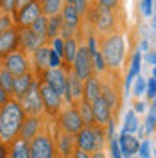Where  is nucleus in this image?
Instances as JSON below:
<instances>
[{"instance_id": "1", "label": "nucleus", "mask_w": 156, "mask_h": 158, "mask_svg": "<svg viewBox=\"0 0 156 158\" xmlns=\"http://www.w3.org/2000/svg\"><path fill=\"white\" fill-rule=\"evenodd\" d=\"M25 111L22 108L20 101L11 99L0 110V142L9 148L11 144L20 137V128L23 124Z\"/></svg>"}, {"instance_id": "2", "label": "nucleus", "mask_w": 156, "mask_h": 158, "mask_svg": "<svg viewBox=\"0 0 156 158\" xmlns=\"http://www.w3.org/2000/svg\"><path fill=\"white\" fill-rule=\"evenodd\" d=\"M99 47L108 65V70L118 72L126 58V40H124L122 31L111 32L106 36H99Z\"/></svg>"}, {"instance_id": "3", "label": "nucleus", "mask_w": 156, "mask_h": 158, "mask_svg": "<svg viewBox=\"0 0 156 158\" xmlns=\"http://www.w3.org/2000/svg\"><path fill=\"white\" fill-rule=\"evenodd\" d=\"M117 13L118 11L106 9V7L97 6V4L92 2V6H90V9L86 13V18L97 34L106 36V34H111V32L124 29V25L120 23V18H118Z\"/></svg>"}, {"instance_id": "4", "label": "nucleus", "mask_w": 156, "mask_h": 158, "mask_svg": "<svg viewBox=\"0 0 156 158\" xmlns=\"http://www.w3.org/2000/svg\"><path fill=\"white\" fill-rule=\"evenodd\" d=\"M31 156L32 158H58L56 140L52 138L49 131H39L36 137L29 142Z\"/></svg>"}, {"instance_id": "5", "label": "nucleus", "mask_w": 156, "mask_h": 158, "mask_svg": "<svg viewBox=\"0 0 156 158\" xmlns=\"http://www.w3.org/2000/svg\"><path fill=\"white\" fill-rule=\"evenodd\" d=\"M56 120H58V128L65 133H70V135H77L84 128V122L79 115V110L76 104H68V108L61 110Z\"/></svg>"}, {"instance_id": "6", "label": "nucleus", "mask_w": 156, "mask_h": 158, "mask_svg": "<svg viewBox=\"0 0 156 158\" xmlns=\"http://www.w3.org/2000/svg\"><path fill=\"white\" fill-rule=\"evenodd\" d=\"M38 86H39V95H41V102H43V110L49 117H58V113L61 111L63 106V95L58 94L56 90L50 86L49 83L38 79Z\"/></svg>"}, {"instance_id": "7", "label": "nucleus", "mask_w": 156, "mask_h": 158, "mask_svg": "<svg viewBox=\"0 0 156 158\" xmlns=\"http://www.w3.org/2000/svg\"><path fill=\"white\" fill-rule=\"evenodd\" d=\"M72 72H74L79 79H83V81L95 74L93 56H92V52L88 50L86 45H79L77 56H76L74 63H72Z\"/></svg>"}, {"instance_id": "8", "label": "nucleus", "mask_w": 156, "mask_h": 158, "mask_svg": "<svg viewBox=\"0 0 156 158\" xmlns=\"http://www.w3.org/2000/svg\"><path fill=\"white\" fill-rule=\"evenodd\" d=\"M0 61L14 76H22V74L32 70V63H31V59H29V54H25L23 50H20V49H16L14 52L7 54L6 58L0 59Z\"/></svg>"}, {"instance_id": "9", "label": "nucleus", "mask_w": 156, "mask_h": 158, "mask_svg": "<svg viewBox=\"0 0 156 158\" xmlns=\"http://www.w3.org/2000/svg\"><path fill=\"white\" fill-rule=\"evenodd\" d=\"M20 104L25 111V115H43L45 110H43V102H41V95H39V86L38 81L32 85V88L20 99Z\"/></svg>"}, {"instance_id": "10", "label": "nucleus", "mask_w": 156, "mask_h": 158, "mask_svg": "<svg viewBox=\"0 0 156 158\" xmlns=\"http://www.w3.org/2000/svg\"><path fill=\"white\" fill-rule=\"evenodd\" d=\"M84 97V81L79 79L72 69L68 70V79H67V90L63 94V101L67 104H76Z\"/></svg>"}, {"instance_id": "11", "label": "nucleus", "mask_w": 156, "mask_h": 158, "mask_svg": "<svg viewBox=\"0 0 156 158\" xmlns=\"http://www.w3.org/2000/svg\"><path fill=\"white\" fill-rule=\"evenodd\" d=\"M41 6L38 2H32V4H27L23 7H20L16 13H14V25L16 27H31L36 20L41 16Z\"/></svg>"}, {"instance_id": "12", "label": "nucleus", "mask_w": 156, "mask_h": 158, "mask_svg": "<svg viewBox=\"0 0 156 158\" xmlns=\"http://www.w3.org/2000/svg\"><path fill=\"white\" fill-rule=\"evenodd\" d=\"M31 63H32V72L36 79H39L47 70L50 69V45L45 43L39 49H36L31 54Z\"/></svg>"}, {"instance_id": "13", "label": "nucleus", "mask_w": 156, "mask_h": 158, "mask_svg": "<svg viewBox=\"0 0 156 158\" xmlns=\"http://www.w3.org/2000/svg\"><path fill=\"white\" fill-rule=\"evenodd\" d=\"M68 70L67 67H56V69H49L43 76H41V81H45V83H49L52 88L56 90L58 94H65V90H67V79H68Z\"/></svg>"}, {"instance_id": "14", "label": "nucleus", "mask_w": 156, "mask_h": 158, "mask_svg": "<svg viewBox=\"0 0 156 158\" xmlns=\"http://www.w3.org/2000/svg\"><path fill=\"white\" fill-rule=\"evenodd\" d=\"M20 47V27L13 25L11 29L0 32V59H4L7 54L14 52Z\"/></svg>"}, {"instance_id": "15", "label": "nucleus", "mask_w": 156, "mask_h": 158, "mask_svg": "<svg viewBox=\"0 0 156 158\" xmlns=\"http://www.w3.org/2000/svg\"><path fill=\"white\" fill-rule=\"evenodd\" d=\"M49 43L47 40H43L41 36H38L31 27H22L20 29V50H23L25 54H32L36 49H39L41 45Z\"/></svg>"}, {"instance_id": "16", "label": "nucleus", "mask_w": 156, "mask_h": 158, "mask_svg": "<svg viewBox=\"0 0 156 158\" xmlns=\"http://www.w3.org/2000/svg\"><path fill=\"white\" fill-rule=\"evenodd\" d=\"M92 110H93L95 124H99V126H104V128H106L109 120H115V117H113V110H111V106L108 104V101L102 97V95L92 102Z\"/></svg>"}, {"instance_id": "17", "label": "nucleus", "mask_w": 156, "mask_h": 158, "mask_svg": "<svg viewBox=\"0 0 156 158\" xmlns=\"http://www.w3.org/2000/svg\"><path fill=\"white\" fill-rule=\"evenodd\" d=\"M43 128V115H25L23 124L20 128V138L31 142Z\"/></svg>"}, {"instance_id": "18", "label": "nucleus", "mask_w": 156, "mask_h": 158, "mask_svg": "<svg viewBox=\"0 0 156 158\" xmlns=\"http://www.w3.org/2000/svg\"><path fill=\"white\" fill-rule=\"evenodd\" d=\"M36 81H38V79H36V76H34L32 70L22 74V76H16V79H14V86H13V92H11V97L20 101V99L32 88V85H34Z\"/></svg>"}, {"instance_id": "19", "label": "nucleus", "mask_w": 156, "mask_h": 158, "mask_svg": "<svg viewBox=\"0 0 156 158\" xmlns=\"http://www.w3.org/2000/svg\"><path fill=\"white\" fill-rule=\"evenodd\" d=\"M118 144H120V151H122V158H131L135 153H138L140 149V142L137 137H133L131 133H127L122 129L120 137H118Z\"/></svg>"}, {"instance_id": "20", "label": "nucleus", "mask_w": 156, "mask_h": 158, "mask_svg": "<svg viewBox=\"0 0 156 158\" xmlns=\"http://www.w3.org/2000/svg\"><path fill=\"white\" fill-rule=\"evenodd\" d=\"M101 95H102V79L99 77L97 74L84 79V97L83 99H86L88 102H93Z\"/></svg>"}, {"instance_id": "21", "label": "nucleus", "mask_w": 156, "mask_h": 158, "mask_svg": "<svg viewBox=\"0 0 156 158\" xmlns=\"http://www.w3.org/2000/svg\"><path fill=\"white\" fill-rule=\"evenodd\" d=\"M7 155L9 158H32L31 156V148H29V142L23 140V138H16L9 148H7Z\"/></svg>"}, {"instance_id": "22", "label": "nucleus", "mask_w": 156, "mask_h": 158, "mask_svg": "<svg viewBox=\"0 0 156 158\" xmlns=\"http://www.w3.org/2000/svg\"><path fill=\"white\" fill-rule=\"evenodd\" d=\"M140 69H142V54H140V52H135L133 58H131V61H129L127 76H126V79H124V86H126V90L129 88L131 83L140 76Z\"/></svg>"}, {"instance_id": "23", "label": "nucleus", "mask_w": 156, "mask_h": 158, "mask_svg": "<svg viewBox=\"0 0 156 158\" xmlns=\"http://www.w3.org/2000/svg\"><path fill=\"white\" fill-rule=\"evenodd\" d=\"M77 50H79V40L77 36H70V38L65 40V54H63V61L65 65H68L72 69V63L77 56Z\"/></svg>"}, {"instance_id": "24", "label": "nucleus", "mask_w": 156, "mask_h": 158, "mask_svg": "<svg viewBox=\"0 0 156 158\" xmlns=\"http://www.w3.org/2000/svg\"><path fill=\"white\" fill-rule=\"evenodd\" d=\"M76 106L79 110V115L83 118L84 126H93L95 118H93V110H92V102H88L86 99H81L79 102H76Z\"/></svg>"}, {"instance_id": "25", "label": "nucleus", "mask_w": 156, "mask_h": 158, "mask_svg": "<svg viewBox=\"0 0 156 158\" xmlns=\"http://www.w3.org/2000/svg\"><path fill=\"white\" fill-rule=\"evenodd\" d=\"M65 4H67L65 0H43L39 6H41V13L45 16H56V15H61Z\"/></svg>"}, {"instance_id": "26", "label": "nucleus", "mask_w": 156, "mask_h": 158, "mask_svg": "<svg viewBox=\"0 0 156 158\" xmlns=\"http://www.w3.org/2000/svg\"><path fill=\"white\" fill-rule=\"evenodd\" d=\"M61 29H63V20L61 15L56 16H49V29H47V40H54L56 36H61Z\"/></svg>"}, {"instance_id": "27", "label": "nucleus", "mask_w": 156, "mask_h": 158, "mask_svg": "<svg viewBox=\"0 0 156 158\" xmlns=\"http://www.w3.org/2000/svg\"><path fill=\"white\" fill-rule=\"evenodd\" d=\"M14 79H16V76L13 72H9V70L2 65V61H0V86H4L11 94L13 92V86H14Z\"/></svg>"}, {"instance_id": "28", "label": "nucleus", "mask_w": 156, "mask_h": 158, "mask_svg": "<svg viewBox=\"0 0 156 158\" xmlns=\"http://www.w3.org/2000/svg\"><path fill=\"white\" fill-rule=\"evenodd\" d=\"M31 29L34 31L38 36H41L43 40H47V29H49V16H45V15H41L32 25H31ZM49 41V40H47Z\"/></svg>"}, {"instance_id": "29", "label": "nucleus", "mask_w": 156, "mask_h": 158, "mask_svg": "<svg viewBox=\"0 0 156 158\" xmlns=\"http://www.w3.org/2000/svg\"><path fill=\"white\" fill-rule=\"evenodd\" d=\"M124 131H127V133L138 131V117L135 110H127L126 118H124Z\"/></svg>"}, {"instance_id": "30", "label": "nucleus", "mask_w": 156, "mask_h": 158, "mask_svg": "<svg viewBox=\"0 0 156 158\" xmlns=\"http://www.w3.org/2000/svg\"><path fill=\"white\" fill-rule=\"evenodd\" d=\"M13 25H14V15L0 11V32H4V31L11 29Z\"/></svg>"}, {"instance_id": "31", "label": "nucleus", "mask_w": 156, "mask_h": 158, "mask_svg": "<svg viewBox=\"0 0 156 158\" xmlns=\"http://www.w3.org/2000/svg\"><path fill=\"white\" fill-rule=\"evenodd\" d=\"M93 4L102 6V7L111 11H120V7H122V0H93Z\"/></svg>"}, {"instance_id": "32", "label": "nucleus", "mask_w": 156, "mask_h": 158, "mask_svg": "<svg viewBox=\"0 0 156 158\" xmlns=\"http://www.w3.org/2000/svg\"><path fill=\"white\" fill-rule=\"evenodd\" d=\"M49 45L52 47V50H56L59 56L63 58V54H65V38L63 36H56L54 40H50Z\"/></svg>"}, {"instance_id": "33", "label": "nucleus", "mask_w": 156, "mask_h": 158, "mask_svg": "<svg viewBox=\"0 0 156 158\" xmlns=\"http://www.w3.org/2000/svg\"><path fill=\"white\" fill-rule=\"evenodd\" d=\"M108 140H109V155H111V158H122L118 138H115V135H113V137H109Z\"/></svg>"}, {"instance_id": "34", "label": "nucleus", "mask_w": 156, "mask_h": 158, "mask_svg": "<svg viewBox=\"0 0 156 158\" xmlns=\"http://www.w3.org/2000/svg\"><path fill=\"white\" fill-rule=\"evenodd\" d=\"M146 88H147V81L142 76H138L137 81H135V86H133V95L140 97L142 94H146Z\"/></svg>"}, {"instance_id": "35", "label": "nucleus", "mask_w": 156, "mask_h": 158, "mask_svg": "<svg viewBox=\"0 0 156 158\" xmlns=\"http://www.w3.org/2000/svg\"><path fill=\"white\" fill-rule=\"evenodd\" d=\"M0 11L4 13H16V0H0Z\"/></svg>"}, {"instance_id": "36", "label": "nucleus", "mask_w": 156, "mask_h": 158, "mask_svg": "<svg viewBox=\"0 0 156 158\" xmlns=\"http://www.w3.org/2000/svg\"><path fill=\"white\" fill-rule=\"evenodd\" d=\"M146 95H147V99H151V101H154V99H156V77L147 79Z\"/></svg>"}, {"instance_id": "37", "label": "nucleus", "mask_w": 156, "mask_h": 158, "mask_svg": "<svg viewBox=\"0 0 156 158\" xmlns=\"http://www.w3.org/2000/svg\"><path fill=\"white\" fill-rule=\"evenodd\" d=\"M153 7H154V0H142L140 2V9L146 16H151L153 15Z\"/></svg>"}, {"instance_id": "38", "label": "nucleus", "mask_w": 156, "mask_h": 158, "mask_svg": "<svg viewBox=\"0 0 156 158\" xmlns=\"http://www.w3.org/2000/svg\"><path fill=\"white\" fill-rule=\"evenodd\" d=\"M138 153H140V158H149L151 156V142H149V140H144V142L140 144Z\"/></svg>"}, {"instance_id": "39", "label": "nucleus", "mask_w": 156, "mask_h": 158, "mask_svg": "<svg viewBox=\"0 0 156 158\" xmlns=\"http://www.w3.org/2000/svg\"><path fill=\"white\" fill-rule=\"evenodd\" d=\"M156 128V117L153 113H149V117L146 118V133H153Z\"/></svg>"}, {"instance_id": "40", "label": "nucleus", "mask_w": 156, "mask_h": 158, "mask_svg": "<svg viewBox=\"0 0 156 158\" xmlns=\"http://www.w3.org/2000/svg\"><path fill=\"white\" fill-rule=\"evenodd\" d=\"M11 99H13V97H11L9 92L4 88V86H0V108H2V106H4L6 102H9Z\"/></svg>"}, {"instance_id": "41", "label": "nucleus", "mask_w": 156, "mask_h": 158, "mask_svg": "<svg viewBox=\"0 0 156 158\" xmlns=\"http://www.w3.org/2000/svg\"><path fill=\"white\" fill-rule=\"evenodd\" d=\"M72 158H92V153H86V151H83V149L76 148V151H74V156Z\"/></svg>"}, {"instance_id": "42", "label": "nucleus", "mask_w": 156, "mask_h": 158, "mask_svg": "<svg viewBox=\"0 0 156 158\" xmlns=\"http://www.w3.org/2000/svg\"><path fill=\"white\" fill-rule=\"evenodd\" d=\"M146 61L149 63V65H156V50H154V52H149V54H147Z\"/></svg>"}, {"instance_id": "43", "label": "nucleus", "mask_w": 156, "mask_h": 158, "mask_svg": "<svg viewBox=\"0 0 156 158\" xmlns=\"http://www.w3.org/2000/svg\"><path fill=\"white\" fill-rule=\"evenodd\" d=\"M32 2H36V0H16V11L23 6H27V4H32Z\"/></svg>"}, {"instance_id": "44", "label": "nucleus", "mask_w": 156, "mask_h": 158, "mask_svg": "<svg viewBox=\"0 0 156 158\" xmlns=\"http://www.w3.org/2000/svg\"><path fill=\"white\" fill-rule=\"evenodd\" d=\"M135 111H138V113L146 111V102H137V104H135Z\"/></svg>"}, {"instance_id": "45", "label": "nucleus", "mask_w": 156, "mask_h": 158, "mask_svg": "<svg viewBox=\"0 0 156 158\" xmlns=\"http://www.w3.org/2000/svg\"><path fill=\"white\" fill-rule=\"evenodd\" d=\"M0 158H7V148L0 142Z\"/></svg>"}, {"instance_id": "46", "label": "nucleus", "mask_w": 156, "mask_h": 158, "mask_svg": "<svg viewBox=\"0 0 156 158\" xmlns=\"http://www.w3.org/2000/svg\"><path fill=\"white\" fill-rule=\"evenodd\" d=\"M92 158H106V155L102 151H95V153H92Z\"/></svg>"}, {"instance_id": "47", "label": "nucleus", "mask_w": 156, "mask_h": 158, "mask_svg": "<svg viewBox=\"0 0 156 158\" xmlns=\"http://www.w3.org/2000/svg\"><path fill=\"white\" fill-rule=\"evenodd\" d=\"M140 49H142V50H147V49H149V41H147V40H144V41H142Z\"/></svg>"}, {"instance_id": "48", "label": "nucleus", "mask_w": 156, "mask_h": 158, "mask_svg": "<svg viewBox=\"0 0 156 158\" xmlns=\"http://www.w3.org/2000/svg\"><path fill=\"white\" fill-rule=\"evenodd\" d=\"M151 113L156 117V99H154V102H153V106H151Z\"/></svg>"}, {"instance_id": "49", "label": "nucleus", "mask_w": 156, "mask_h": 158, "mask_svg": "<svg viewBox=\"0 0 156 158\" xmlns=\"http://www.w3.org/2000/svg\"><path fill=\"white\" fill-rule=\"evenodd\" d=\"M153 27L156 29V11H153Z\"/></svg>"}, {"instance_id": "50", "label": "nucleus", "mask_w": 156, "mask_h": 158, "mask_svg": "<svg viewBox=\"0 0 156 158\" xmlns=\"http://www.w3.org/2000/svg\"><path fill=\"white\" fill-rule=\"evenodd\" d=\"M65 2H67V4H72V6H74V4H76L77 0H65Z\"/></svg>"}, {"instance_id": "51", "label": "nucleus", "mask_w": 156, "mask_h": 158, "mask_svg": "<svg viewBox=\"0 0 156 158\" xmlns=\"http://www.w3.org/2000/svg\"><path fill=\"white\" fill-rule=\"evenodd\" d=\"M153 77H156V65H154V69H153Z\"/></svg>"}, {"instance_id": "52", "label": "nucleus", "mask_w": 156, "mask_h": 158, "mask_svg": "<svg viewBox=\"0 0 156 158\" xmlns=\"http://www.w3.org/2000/svg\"><path fill=\"white\" fill-rule=\"evenodd\" d=\"M36 2H38V4H41V2H43V0H36Z\"/></svg>"}, {"instance_id": "53", "label": "nucleus", "mask_w": 156, "mask_h": 158, "mask_svg": "<svg viewBox=\"0 0 156 158\" xmlns=\"http://www.w3.org/2000/svg\"><path fill=\"white\" fill-rule=\"evenodd\" d=\"M154 156H156V151H154Z\"/></svg>"}, {"instance_id": "54", "label": "nucleus", "mask_w": 156, "mask_h": 158, "mask_svg": "<svg viewBox=\"0 0 156 158\" xmlns=\"http://www.w3.org/2000/svg\"><path fill=\"white\" fill-rule=\"evenodd\" d=\"M0 110H2V108H0Z\"/></svg>"}]
</instances>
